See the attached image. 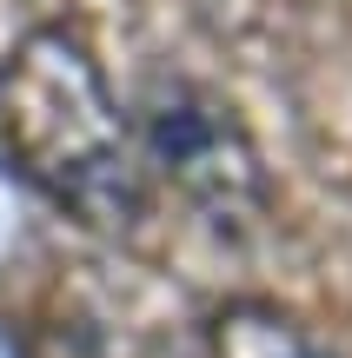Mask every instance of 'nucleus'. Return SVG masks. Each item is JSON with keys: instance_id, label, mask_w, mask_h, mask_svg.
I'll return each instance as SVG.
<instances>
[{"instance_id": "f257e3e1", "label": "nucleus", "mask_w": 352, "mask_h": 358, "mask_svg": "<svg viewBox=\"0 0 352 358\" xmlns=\"http://www.w3.org/2000/svg\"><path fill=\"white\" fill-rule=\"evenodd\" d=\"M0 153L87 232L127 239L146 219V159L73 27H34L0 60Z\"/></svg>"}, {"instance_id": "7ed1b4c3", "label": "nucleus", "mask_w": 352, "mask_h": 358, "mask_svg": "<svg viewBox=\"0 0 352 358\" xmlns=\"http://www.w3.org/2000/svg\"><path fill=\"white\" fill-rule=\"evenodd\" d=\"M206 345H213V358H332L293 312L266 306V299L220 306L213 325H206Z\"/></svg>"}, {"instance_id": "f03ea898", "label": "nucleus", "mask_w": 352, "mask_h": 358, "mask_svg": "<svg viewBox=\"0 0 352 358\" xmlns=\"http://www.w3.org/2000/svg\"><path fill=\"white\" fill-rule=\"evenodd\" d=\"M140 140L146 166L167 173V186L226 239H246L266 219V166L253 133L213 87L180 73L146 80L140 93Z\"/></svg>"}]
</instances>
